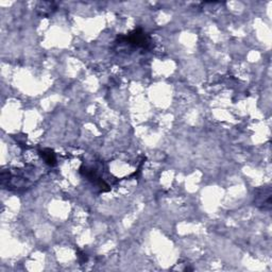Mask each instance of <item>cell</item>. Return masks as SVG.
<instances>
[{"mask_svg": "<svg viewBox=\"0 0 272 272\" xmlns=\"http://www.w3.org/2000/svg\"><path fill=\"white\" fill-rule=\"evenodd\" d=\"M124 43L133 48L142 49H149L151 47V44H152L150 36L142 29H135L129 34L118 36V44Z\"/></svg>", "mask_w": 272, "mask_h": 272, "instance_id": "1", "label": "cell"}, {"mask_svg": "<svg viewBox=\"0 0 272 272\" xmlns=\"http://www.w3.org/2000/svg\"><path fill=\"white\" fill-rule=\"evenodd\" d=\"M80 173L86 178L88 181L92 182V184L98 187L101 192H109L111 187L107 183L103 180L101 173L98 172L96 167L82 165L80 167Z\"/></svg>", "mask_w": 272, "mask_h": 272, "instance_id": "2", "label": "cell"}, {"mask_svg": "<svg viewBox=\"0 0 272 272\" xmlns=\"http://www.w3.org/2000/svg\"><path fill=\"white\" fill-rule=\"evenodd\" d=\"M254 204L263 211H270L271 208V188L262 187L256 191Z\"/></svg>", "mask_w": 272, "mask_h": 272, "instance_id": "3", "label": "cell"}, {"mask_svg": "<svg viewBox=\"0 0 272 272\" xmlns=\"http://www.w3.org/2000/svg\"><path fill=\"white\" fill-rule=\"evenodd\" d=\"M37 14L43 17H48L52 15L56 10V4L51 1H41L37 2L35 8Z\"/></svg>", "mask_w": 272, "mask_h": 272, "instance_id": "4", "label": "cell"}, {"mask_svg": "<svg viewBox=\"0 0 272 272\" xmlns=\"http://www.w3.org/2000/svg\"><path fill=\"white\" fill-rule=\"evenodd\" d=\"M40 154L42 156V159L44 160L47 165L49 166H55L56 165V156L54 151L50 148H44L43 150L40 151Z\"/></svg>", "mask_w": 272, "mask_h": 272, "instance_id": "5", "label": "cell"}, {"mask_svg": "<svg viewBox=\"0 0 272 272\" xmlns=\"http://www.w3.org/2000/svg\"><path fill=\"white\" fill-rule=\"evenodd\" d=\"M78 257H79V259H80V262H81V263H84V262L87 261V256H86V254H84V253H83V252H81V251H79V255H78Z\"/></svg>", "mask_w": 272, "mask_h": 272, "instance_id": "6", "label": "cell"}]
</instances>
